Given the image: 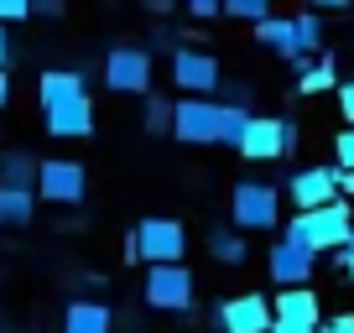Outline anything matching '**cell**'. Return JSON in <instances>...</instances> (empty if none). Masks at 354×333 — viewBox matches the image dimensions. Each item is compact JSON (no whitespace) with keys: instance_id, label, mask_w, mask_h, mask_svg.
Masks as SVG:
<instances>
[{"instance_id":"484cf974","label":"cell","mask_w":354,"mask_h":333,"mask_svg":"<svg viewBox=\"0 0 354 333\" xmlns=\"http://www.w3.org/2000/svg\"><path fill=\"white\" fill-rule=\"evenodd\" d=\"M224 16H234V21H250V26H261L266 16H277V11H271V0H224Z\"/></svg>"},{"instance_id":"836d02e7","label":"cell","mask_w":354,"mask_h":333,"mask_svg":"<svg viewBox=\"0 0 354 333\" xmlns=\"http://www.w3.org/2000/svg\"><path fill=\"white\" fill-rule=\"evenodd\" d=\"M339 198H344V203L354 198V172H339Z\"/></svg>"},{"instance_id":"7c38bea8","label":"cell","mask_w":354,"mask_h":333,"mask_svg":"<svg viewBox=\"0 0 354 333\" xmlns=\"http://www.w3.org/2000/svg\"><path fill=\"white\" fill-rule=\"evenodd\" d=\"M266 271H271V281H277L281 292H292V287H308V281H313L318 256H313V250H302V245L277 240L271 250H266Z\"/></svg>"},{"instance_id":"e0dca14e","label":"cell","mask_w":354,"mask_h":333,"mask_svg":"<svg viewBox=\"0 0 354 333\" xmlns=\"http://www.w3.org/2000/svg\"><path fill=\"white\" fill-rule=\"evenodd\" d=\"M328 89H339V63H333V53H323L297 73L292 94H297V99H313V94H328Z\"/></svg>"},{"instance_id":"8fae6325","label":"cell","mask_w":354,"mask_h":333,"mask_svg":"<svg viewBox=\"0 0 354 333\" xmlns=\"http://www.w3.org/2000/svg\"><path fill=\"white\" fill-rule=\"evenodd\" d=\"M214 323L224 333H271V302L261 292H240V297H224L214 307Z\"/></svg>"},{"instance_id":"4316f807","label":"cell","mask_w":354,"mask_h":333,"mask_svg":"<svg viewBox=\"0 0 354 333\" xmlns=\"http://www.w3.org/2000/svg\"><path fill=\"white\" fill-rule=\"evenodd\" d=\"M32 21V0H0V26Z\"/></svg>"},{"instance_id":"ba28073f","label":"cell","mask_w":354,"mask_h":333,"mask_svg":"<svg viewBox=\"0 0 354 333\" xmlns=\"http://www.w3.org/2000/svg\"><path fill=\"white\" fill-rule=\"evenodd\" d=\"M104 84H110L115 94H151V53L146 47H110L104 53Z\"/></svg>"},{"instance_id":"6da1fadb","label":"cell","mask_w":354,"mask_h":333,"mask_svg":"<svg viewBox=\"0 0 354 333\" xmlns=\"http://www.w3.org/2000/svg\"><path fill=\"white\" fill-rule=\"evenodd\" d=\"M349 229H354V209L339 198V203H328V209L292 213V219L281 224V240L302 245V250H313V256H323V250H339V245L349 240Z\"/></svg>"},{"instance_id":"4fadbf2b","label":"cell","mask_w":354,"mask_h":333,"mask_svg":"<svg viewBox=\"0 0 354 333\" xmlns=\"http://www.w3.org/2000/svg\"><path fill=\"white\" fill-rule=\"evenodd\" d=\"M271 323H287V328H313V333H318V323H323L318 292H308V287L277 292V297H271Z\"/></svg>"},{"instance_id":"2e32d148","label":"cell","mask_w":354,"mask_h":333,"mask_svg":"<svg viewBox=\"0 0 354 333\" xmlns=\"http://www.w3.org/2000/svg\"><path fill=\"white\" fill-rule=\"evenodd\" d=\"M63 333H115V312L104 307V302L78 297V302H68V312H63Z\"/></svg>"},{"instance_id":"f1b7e54d","label":"cell","mask_w":354,"mask_h":333,"mask_svg":"<svg viewBox=\"0 0 354 333\" xmlns=\"http://www.w3.org/2000/svg\"><path fill=\"white\" fill-rule=\"evenodd\" d=\"M188 16H193V21H219L224 0H188Z\"/></svg>"},{"instance_id":"5b68a950","label":"cell","mask_w":354,"mask_h":333,"mask_svg":"<svg viewBox=\"0 0 354 333\" xmlns=\"http://www.w3.org/2000/svg\"><path fill=\"white\" fill-rule=\"evenodd\" d=\"M172 84L183 89V99H214L224 84V68L203 47H172Z\"/></svg>"},{"instance_id":"3957f363","label":"cell","mask_w":354,"mask_h":333,"mask_svg":"<svg viewBox=\"0 0 354 333\" xmlns=\"http://www.w3.org/2000/svg\"><path fill=\"white\" fill-rule=\"evenodd\" d=\"M297 141H302L297 120H287V115H250V125H245L234 151L245 162H287L297 151Z\"/></svg>"},{"instance_id":"30bf717a","label":"cell","mask_w":354,"mask_h":333,"mask_svg":"<svg viewBox=\"0 0 354 333\" xmlns=\"http://www.w3.org/2000/svg\"><path fill=\"white\" fill-rule=\"evenodd\" d=\"M172 135L183 146H214V135H219V104L214 99H177L172 104Z\"/></svg>"},{"instance_id":"f546056e","label":"cell","mask_w":354,"mask_h":333,"mask_svg":"<svg viewBox=\"0 0 354 333\" xmlns=\"http://www.w3.org/2000/svg\"><path fill=\"white\" fill-rule=\"evenodd\" d=\"M318 333H354V312H333V318H323Z\"/></svg>"},{"instance_id":"603a6c76","label":"cell","mask_w":354,"mask_h":333,"mask_svg":"<svg viewBox=\"0 0 354 333\" xmlns=\"http://www.w3.org/2000/svg\"><path fill=\"white\" fill-rule=\"evenodd\" d=\"M255 115V110H250ZM250 115L245 110H230V104H219V135H214V146H240V135H245V125H250Z\"/></svg>"},{"instance_id":"ac0fdd59","label":"cell","mask_w":354,"mask_h":333,"mask_svg":"<svg viewBox=\"0 0 354 333\" xmlns=\"http://www.w3.org/2000/svg\"><path fill=\"white\" fill-rule=\"evenodd\" d=\"M37 219V193L0 188V229H26Z\"/></svg>"},{"instance_id":"1f68e13d","label":"cell","mask_w":354,"mask_h":333,"mask_svg":"<svg viewBox=\"0 0 354 333\" xmlns=\"http://www.w3.org/2000/svg\"><path fill=\"white\" fill-rule=\"evenodd\" d=\"M32 16H47V21H57V16H63V0H32Z\"/></svg>"},{"instance_id":"ffe728a7","label":"cell","mask_w":354,"mask_h":333,"mask_svg":"<svg viewBox=\"0 0 354 333\" xmlns=\"http://www.w3.org/2000/svg\"><path fill=\"white\" fill-rule=\"evenodd\" d=\"M292 47H297V57H323V21H318V11H297L292 16Z\"/></svg>"},{"instance_id":"7402d4cb","label":"cell","mask_w":354,"mask_h":333,"mask_svg":"<svg viewBox=\"0 0 354 333\" xmlns=\"http://www.w3.org/2000/svg\"><path fill=\"white\" fill-rule=\"evenodd\" d=\"M209 256L219 260V266H240V260L250 256V245H245L240 229H209Z\"/></svg>"},{"instance_id":"9a60e30c","label":"cell","mask_w":354,"mask_h":333,"mask_svg":"<svg viewBox=\"0 0 354 333\" xmlns=\"http://www.w3.org/2000/svg\"><path fill=\"white\" fill-rule=\"evenodd\" d=\"M84 73L78 68H42V78H37V99H42V110H57V104H73L84 99Z\"/></svg>"},{"instance_id":"83f0119b","label":"cell","mask_w":354,"mask_h":333,"mask_svg":"<svg viewBox=\"0 0 354 333\" xmlns=\"http://www.w3.org/2000/svg\"><path fill=\"white\" fill-rule=\"evenodd\" d=\"M333 156H339V172H354V125H349V131H339Z\"/></svg>"},{"instance_id":"d6a6232c","label":"cell","mask_w":354,"mask_h":333,"mask_svg":"<svg viewBox=\"0 0 354 333\" xmlns=\"http://www.w3.org/2000/svg\"><path fill=\"white\" fill-rule=\"evenodd\" d=\"M172 42H177V37L167 32V26H151V47H156V53H167V57H172Z\"/></svg>"},{"instance_id":"5bb4252c","label":"cell","mask_w":354,"mask_h":333,"mask_svg":"<svg viewBox=\"0 0 354 333\" xmlns=\"http://www.w3.org/2000/svg\"><path fill=\"white\" fill-rule=\"evenodd\" d=\"M47 135H57V141H88L94 135V99H73V104H57V110H47Z\"/></svg>"},{"instance_id":"52a82bcc","label":"cell","mask_w":354,"mask_h":333,"mask_svg":"<svg viewBox=\"0 0 354 333\" xmlns=\"http://www.w3.org/2000/svg\"><path fill=\"white\" fill-rule=\"evenodd\" d=\"M141 297L156 312H193V271L188 266H146Z\"/></svg>"},{"instance_id":"cb8c5ba5","label":"cell","mask_w":354,"mask_h":333,"mask_svg":"<svg viewBox=\"0 0 354 333\" xmlns=\"http://www.w3.org/2000/svg\"><path fill=\"white\" fill-rule=\"evenodd\" d=\"M141 125H146V135H167L172 131V99H167V94H146Z\"/></svg>"},{"instance_id":"277c9868","label":"cell","mask_w":354,"mask_h":333,"mask_svg":"<svg viewBox=\"0 0 354 333\" xmlns=\"http://www.w3.org/2000/svg\"><path fill=\"white\" fill-rule=\"evenodd\" d=\"M131 250L146 266H183V256H188V229H183V219L151 213V219H141L131 229Z\"/></svg>"},{"instance_id":"d590c367","label":"cell","mask_w":354,"mask_h":333,"mask_svg":"<svg viewBox=\"0 0 354 333\" xmlns=\"http://www.w3.org/2000/svg\"><path fill=\"white\" fill-rule=\"evenodd\" d=\"M11 63V37H6V26H0V68Z\"/></svg>"},{"instance_id":"e575fe53","label":"cell","mask_w":354,"mask_h":333,"mask_svg":"<svg viewBox=\"0 0 354 333\" xmlns=\"http://www.w3.org/2000/svg\"><path fill=\"white\" fill-rule=\"evenodd\" d=\"M6 104H11V73L0 68V110H6Z\"/></svg>"},{"instance_id":"74e56055","label":"cell","mask_w":354,"mask_h":333,"mask_svg":"<svg viewBox=\"0 0 354 333\" xmlns=\"http://www.w3.org/2000/svg\"><path fill=\"white\" fill-rule=\"evenodd\" d=\"M349 287H354V260H349Z\"/></svg>"},{"instance_id":"8d00e7d4","label":"cell","mask_w":354,"mask_h":333,"mask_svg":"<svg viewBox=\"0 0 354 333\" xmlns=\"http://www.w3.org/2000/svg\"><path fill=\"white\" fill-rule=\"evenodd\" d=\"M271 333H313V328H287V323H271Z\"/></svg>"},{"instance_id":"7a4b0ae2","label":"cell","mask_w":354,"mask_h":333,"mask_svg":"<svg viewBox=\"0 0 354 333\" xmlns=\"http://www.w3.org/2000/svg\"><path fill=\"white\" fill-rule=\"evenodd\" d=\"M230 229H240V234L281 229V193H277V182H234V193H230Z\"/></svg>"},{"instance_id":"4dcf8cb0","label":"cell","mask_w":354,"mask_h":333,"mask_svg":"<svg viewBox=\"0 0 354 333\" xmlns=\"http://www.w3.org/2000/svg\"><path fill=\"white\" fill-rule=\"evenodd\" d=\"M339 115L354 125V78H344V84H339Z\"/></svg>"},{"instance_id":"44dd1931","label":"cell","mask_w":354,"mask_h":333,"mask_svg":"<svg viewBox=\"0 0 354 333\" xmlns=\"http://www.w3.org/2000/svg\"><path fill=\"white\" fill-rule=\"evenodd\" d=\"M255 42L271 47V53H281L292 63V57H297V47H292V16H266V21L255 26Z\"/></svg>"},{"instance_id":"9c48e42d","label":"cell","mask_w":354,"mask_h":333,"mask_svg":"<svg viewBox=\"0 0 354 333\" xmlns=\"http://www.w3.org/2000/svg\"><path fill=\"white\" fill-rule=\"evenodd\" d=\"M287 198L297 203V213L339 203V166H297L287 178Z\"/></svg>"},{"instance_id":"d4e9b609","label":"cell","mask_w":354,"mask_h":333,"mask_svg":"<svg viewBox=\"0 0 354 333\" xmlns=\"http://www.w3.org/2000/svg\"><path fill=\"white\" fill-rule=\"evenodd\" d=\"M250 99H255V89L245 78H224L219 94H214V104H230V110H245V115H250Z\"/></svg>"},{"instance_id":"8992f818","label":"cell","mask_w":354,"mask_h":333,"mask_svg":"<svg viewBox=\"0 0 354 333\" xmlns=\"http://www.w3.org/2000/svg\"><path fill=\"white\" fill-rule=\"evenodd\" d=\"M37 198L47 203H63V209H78V203L88 198V172L84 162H68V156H47V162H37Z\"/></svg>"},{"instance_id":"d6986e66","label":"cell","mask_w":354,"mask_h":333,"mask_svg":"<svg viewBox=\"0 0 354 333\" xmlns=\"http://www.w3.org/2000/svg\"><path fill=\"white\" fill-rule=\"evenodd\" d=\"M0 188H21V193H32V188H37V156L6 151V156H0Z\"/></svg>"}]
</instances>
